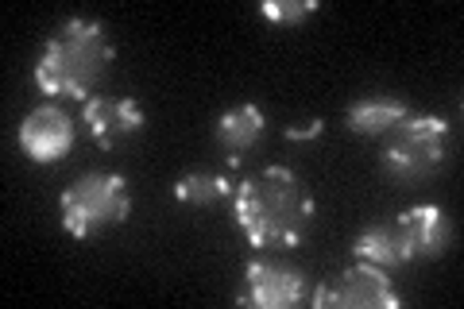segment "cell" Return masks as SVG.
<instances>
[{
  "mask_svg": "<svg viewBox=\"0 0 464 309\" xmlns=\"http://www.w3.org/2000/svg\"><path fill=\"white\" fill-rule=\"evenodd\" d=\"M232 220L259 252L298 247L314 225V198L290 167H264L232 194Z\"/></svg>",
  "mask_w": 464,
  "mask_h": 309,
  "instance_id": "1",
  "label": "cell"
},
{
  "mask_svg": "<svg viewBox=\"0 0 464 309\" xmlns=\"http://www.w3.org/2000/svg\"><path fill=\"white\" fill-rule=\"evenodd\" d=\"M112 58H116V47L105 32V24L74 16L43 43L32 78L39 85V93L47 97L90 101V93L112 70Z\"/></svg>",
  "mask_w": 464,
  "mask_h": 309,
  "instance_id": "2",
  "label": "cell"
},
{
  "mask_svg": "<svg viewBox=\"0 0 464 309\" xmlns=\"http://www.w3.org/2000/svg\"><path fill=\"white\" fill-rule=\"evenodd\" d=\"M63 228L78 244L97 240L101 232L121 228L128 213H132V198H128V182L121 174L90 170L82 174L74 186L63 189Z\"/></svg>",
  "mask_w": 464,
  "mask_h": 309,
  "instance_id": "3",
  "label": "cell"
},
{
  "mask_svg": "<svg viewBox=\"0 0 464 309\" xmlns=\"http://www.w3.org/2000/svg\"><path fill=\"white\" fill-rule=\"evenodd\" d=\"M453 140L445 116H406V121L387 136V147L380 155V167L391 182L399 186H414L433 179L445 167V147Z\"/></svg>",
  "mask_w": 464,
  "mask_h": 309,
  "instance_id": "4",
  "label": "cell"
},
{
  "mask_svg": "<svg viewBox=\"0 0 464 309\" xmlns=\"http://www.w3.org/2000/svg\"><path fill=\"white\" fill-rule=\"evenodd\" d=\"M314 309H399L402 298L395 290V278H387L375 263H353L337 275V283H322L310 294Z\"/></svg>",
  "mask_w": 464,
  "mask_h": 309,
  "instance_id": "5",
  "label": "cell"
},
{
  "mask_svg": "<svg viewBox=\"0 0 464 309\" xmlns=\"http://www.w3.org/2000/svg\"><path fill=\"white\" fill-rule=\"evenodd\" d=\"M310 298V283L298 267L275 259H252L244 267V290L237 294V305L252 309H286Z\"/></svg>",
  "mask_w": 464,
  "mask_h": 309,
  "instance_id": "6",
  "label": "cell"
},
{
  "mask_svg": "<svg viewBox=\"0 0 464 309\" xmlns=\"http://www.w3.org/2000/svg\"><path fill=\"white\" fill-rule=\"evenodd\" d=\"M143 124H148V116H143V105L132 97H90L82 105V128L85 136H90L97 147H116L124 140H132L143 131Z\"/></svg>",
  "mask_w": 464,
  "mask_h": 309,
  "instance_id": "7",
  "label": "cell"
},
{
  "mask_svg": "<svg viewBox=\"0 0 464 309\" xmlns=\"http://www.w3.org/2000/svg\"><path fill=\"white\" fill-rule=\"evenodd\" d=\"M20 151L39 167L63 163L74 147V121L58 109V105H39L35 112H27V121L20 124Z\"/></svg>",
  "mask_w": 464,
  "mask_h": 309,
  "instance_id": "8",
  "label": "cell"
},
{
  "mask_svg": "<svg viewBox=\"0 0 464 309\" xmlns=\"http://www.w3.org/2000/svg\"><path fill=\"white\" fill-rule=\"evenodd\" d=\"M399 232H402V247H406V259L418 263V259H438L449 240H453V225L449 217L438 209V205H414V209L399 213Z\"/></svg>",
  "mask_w": 464,
  "mask_h": 309,
  "instance_id": "9",
  "label": "cell"
},
{
  "mask_svg": "<svg viewBox=\"0 0 464 309\" xmlns=\"http://www.w3.org/2000/svg\"><path fill=\"white\" fill-rule=\"evenodd\" d=\"M264 136H267V116L256 105H232L217 116V124H213V143L221 147L232 167H240V159Z\"/></svg>",
  "mask_w": 464,
  "mask_h": 309,
  "instance_id": "10",
  "label": "cell"
},
{
  "mask_svg": "<svg viewBox=\"0 0 464 309\" xmlns=\"http://www.w3.org/2000/svg\"><path fill=\"white\" fill-rule=\"evenodd\" d=\"M411 109H406L402 97H391V93H372V97H360L348 105L344 112V124L353 136H364V140H380V136H391Z\"/></svg>",
  "mask_w": 464,
  "mask_h": 309,
  "instance_id": "11",
  "label": "cell"
},
{
  "mask_svg": "<svg viewBox=\"0 0 464 309\" xmlns=\"http://www.w3.org/2000/svg\"><path fill=\"white\" fill-rule=\"evenodd\" d=\"M353 256L356 259H364V263H375V267H383V271H395V267H406V247H402V232L395 220H383V225H368L364 232L356 237L353 244Z\"/></svg>",
  "mask_w": 464,
  "mask_h": 309,
  "instance_id": "12",
  "label": "cell"
},
{
  "mask_svg": "<svg viewBox=\"0 0 464 309\" xmlns=\"http://www.w3.org/2000/svg\"><path fill=\"white\" fill-rule=\"evenodd\" d=\"M232 194H237V189H232V179L221 170H190L174 182V198H179L182 205H201V209L221 205Z\"/></svg>",
  "mask_w": 464,
  "mask_h": 309,
  "instance_id": "13",
  "label": "cell"
},
{
  "mask_svg": "<svg viewBox=\"0 0 464 309\" xmlns=\"http://www.w3.org/2000/svg\"><path fill=\"white\" fill-rule=\"evenodd\" d=\"M317 12L314 0H264L259 5V16L275 27H298L302 20H310Z\"/></svg>",
  "mask_w": 464,
  "mask_h": 309,
  "instance_id": "14",
  "label": "cell"
},
{
  "mask_svg": "<svg viewBox=\"0 0 464 309\" xmlns=\"http://www.w3.org/2000/svg\"><path fill=\"white\" fill-rule=\"evenodd\" d=\"M325 131L322 121H306V124H295V128H286V140L290 143H302V140H317Z\"/></svg>",
  "mask_w": 464,
  "mask_h": 309,
  "instance_id": "15",
  "label": "cell"
}]
</instances>
